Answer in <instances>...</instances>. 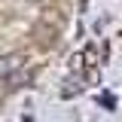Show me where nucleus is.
<instances>
[{
    "label": "nucleus",
    "instance_id": "f257e3e1",
    "mask_svg": "<svg viewBox=\"0 0 122 122\" xmlns=\"http://www.w3.org/2000/svg\"><path fill=\"white\" fill-rule=\"evenodd\" d=\"M25 52H6V55H0V79H6V76H12L15 70H21L25 67Z\"/></svg>",
    "mask_w": 122,
    "mask_h": 122
}]
</instances>
